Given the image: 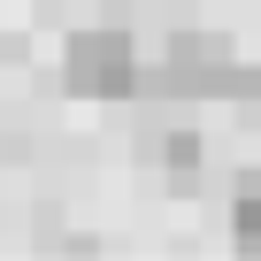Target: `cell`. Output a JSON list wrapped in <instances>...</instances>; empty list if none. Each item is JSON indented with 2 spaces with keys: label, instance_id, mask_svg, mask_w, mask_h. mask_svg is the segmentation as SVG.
<instances>
[{
  "label": "cell",
  "instance_id": "1",
  "mask_svg": "<svg viewBox=\"0 0 261 261\" xmlns=\"http://www.w3.org/2000/svg\"><path fill=\"white\" fill-rule=\"evenodd\" d=\"M62 85H69L77 100H130V92L146 85L130 31H123V23H85V31H69V46H62Z\"/></svg>",
  "mask_w": 261,
  "mask_h": 261
},
{
  "label": "cell",
  "instance_id": "2",
  "mask_svg": "<svg viewBox=\"0 0 261 261\" xmlns=\"http://www.w3.org/2000/svg\"><path fill=\"white\" fill-rule=\"evenodd\" d=\"M230 62H238V54H230V31H200V23H185V31H169V46H162L146 92H169V100H223Z\"/></svg>",
  "mask_w": 261,
  "mask_h": 261
},
{
  "label": "cell",
  "instance_id": "4",
  "mask_svg": "<svg viewBox=\"0 0 261 261\" xmlns=\"http://www.w3.org/2000/svg\"><path fill=\"white\" fill-rule=\"evenodd\" d=\"M162 162H169V177H192L200 169V130H169V139H162Z\"/></svg>",
  "mask_w": 261,
  "mask_h": 261
},
{
  "label": "cell",
  "instance_id": "3",
  "mask_svg": "<svg viewBox=\"0 0 261 261\" xmlns=\"http://www.w3.org/2000/svg\"><path fill=\"white\" fill-rule=\"evenodd\" d=\"M230 238H238V253H261V185L238 192V207H230Z\"/></svg>",
  "mask_w": 261,
  "mask_h": 261
}]
</instances>
